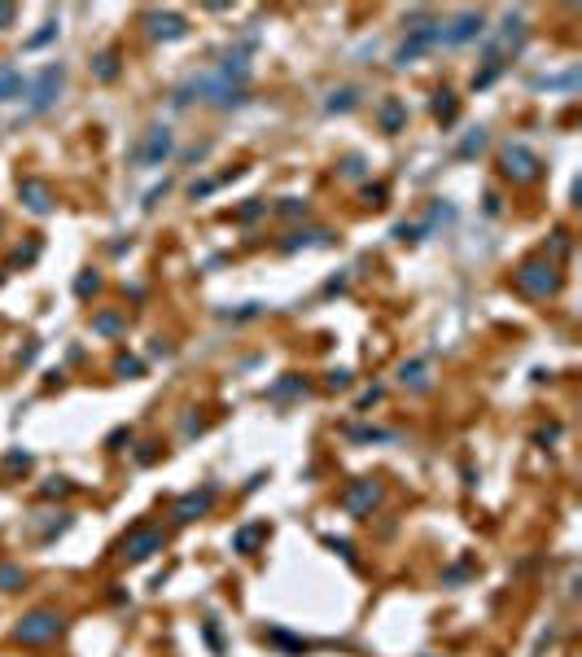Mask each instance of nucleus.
<instances>
[{
  "mask_svg": "<svg viewBox=\"0 0 582 657\" xmlns=\"http://www.w3.org/2000/svg\"><path fill=\"white\" fill-rule=\"evenodd\" d=\"M504 171H508V175L517 171L521 180H530V175H534V158H530L521 145H508V150H504Z\"/></svg>",
  "mask_w": 582,
  "mask_h": 657,
  "instance_id": "1",
  "label": "nucleus"
},
{
  "mask_svg": "<svg viewBox=\"0 0 582 657\" xmlns=\"http://www.w3.org/2000/svg\"><path fill=\"white\" fill-rule=\"evenodd\" d=\"M57 631V618L53 614H36V618H27V627H18L22 640H48Z\"/></svg>",
  "mask_w": 582,
  "mask_h": 657,
  "instance_id": "2",
  "label": "nucleus"
},
{
  "mask_svg": "<svg viewBox=\"0 0 582 657\" xmlns=\"http://www.w3.org/2000/svg\"><path fill=\"white\" fill-rule=\"evenodd\" d=\"M53 84H61V71H57V66H48V71L40 75V84H36V110H44L48 101H53Z\"/></svg>",
  "mask_w": 582,
  "mask_h": 657,
  "instance_id": "3",
  "label": "nucleus"
},
{
  "mask_svg": "<svg viewBox=\"0 0 582 657\" xmlns=\"http://www.w3.org/2000/svg\"><path fill=\"white\" fill-rule=\"evenodd\" d=\"M166 150H171V131L162 127V131H154V140H149V150H145V158H140V162H158Z\"/></svg>",
  "mask_w": 582,
  "mask_h": 657,
  "instance_id": "4",
  "label": "nucleus"
},
{
  "mask_svg": "<svg viewBox=\"0 0 582 657\" xmlns=\"http://www.w3.org/2000/svg\"><path fill=\"white\" fill-rule=\"evenodd\" d=\"M22 193L31 197V210H40V215H44V210H48V193H44L40 185H22Z\"/></svg>",
  "mask_w": 582,
  "mask_h": 657,
  "instance_id": "5",
  "label": "nucleus"
}]
</instances>
